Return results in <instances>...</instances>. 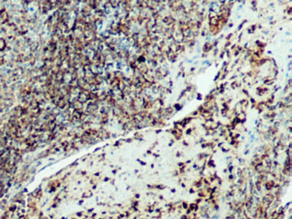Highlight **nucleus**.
<instances>
[{"instance_id": "nucleus-1", "label": "nucleus", "mask_w": 292, "mask_h": 219, "mask_svg": "<svg viewBox=\"0 0 292 219\" xmlns=\"http://www.w3.org/2000/svg\"><path fill=\"white\" fill-rule=\"evenodd\" d=\"M5 46V43L3 39H0V50H3Z\"/></svg>"}]
</instances>
